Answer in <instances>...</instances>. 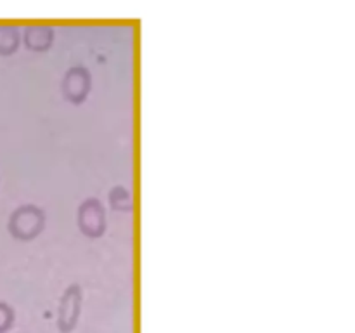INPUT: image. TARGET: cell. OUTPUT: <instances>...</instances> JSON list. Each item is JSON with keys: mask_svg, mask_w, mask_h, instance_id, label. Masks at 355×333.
<instances>
[{"mask_svg": "<svg viewBox=\"0 0 355 333\" xmlns=\"http://www.w3.org/2000/svg\"><path fill=\"white\" fill-rule=\"evenodd\" d=\"M45 228V214L40 207L35 205H21L10 214L7 229L10 236L19 241H31Z\"/></svg>", "mask_w": 355, "mask_h": 333, "instance_id": "cell-1", "label": "cell"}, {"mask_svg": "<svg viewBox=\"0 0 355 333\" xmlns=\"http://www.w3.org/2000/svg\"><path fill=\"white\" fill-rule=\"evenodd\" d=\"M78 229L87 238H101L106 232V210L97 198H87L82 201L76 214Z\"/></svg>", "mask_w": 355, "mask_h": 333, "instance_id": "cell-2", "label": "cell"}, {"mask_svg": "<svg viewBox=\"0 0 355 333\" xmlns=\"http://www.w3.org/2000/svg\"><path fill=\"white\" fill-rule=\"evenodd\" d=\"M80 312H82V288H80V284L73 283L66 288L61 302H59V332H73L76 323H78Z\"/></svg>", "mask_w": 355, "mask_h": 333, "instance_id": "cell-3", "label": "cell"}, {"mask_svg": "<svg viewBox=\"0 0 355 333\" xmlns=\"http://www.w3.org/2000/svg\"><path fill=\"white\" fill-rule=\"evenodd\" d=\"M62 96L71 104H82L92 89V78L85 68H71L62 80Z\"/></svg>", "mask_w": 355, "mask_h": 333, "instance_id": "cell-4", "label": "cell"}, {"mask_svg": "<svg viewBox=\"0 0 355 333\" xmlns=\"http://www.w3.org/2000/svg\"><path fill=\"white\" fill-rule=\"evenodd\" d=\"M110 205L113 210L120 212H132L134 210V198H132L130 191L123 186H114L113 189L110 191Z\"/></svg>", "mask_w": 355, "mask_h": 333, "instance_id": "cell-5", "label": "cell"}, {"mask_svg": "<svg viewBox=\"0 0 355 333\" xmlns=\"http://www.w3.org/2000/svg\"><path fill=\"white\" fill-rule=\"evenodd\" d=\"M52 33L49 30H28L26 33V45L35 51H44L51 45Z\"/></svg>", "mask_w": 355, "mask_h": 333, "instance_id": "cell-6", "label": "cell"}, {"mask_svg": "<svg viewBox=\"0 0 355 333\" xmlns=\"http://www.w3.org/2000/svg\"><path fill=\"white\" fill-rule=\"evenodd\" d=\"M17 47V33L9 28H0V54H10Z\"/></svg>", "mask_w": 355, "mask_h": 333, "instance_id": "cell-7", "label": "cell"}, {"mask_svg": "<svg viewBox=\"0 0 355 333\" xmlns=\"http://www.w3.org/2000/svg\"><path fill=\"white\" fill-rule=\"evenodd\" d=\"M14 323V311L10 305H7L6 302H0V333H6L7 330H10Z\"/></svg>", "mask_w": 355, "mask_h": 333, "instance_id": "cell-8", "label": "cell"}]
</instances>
